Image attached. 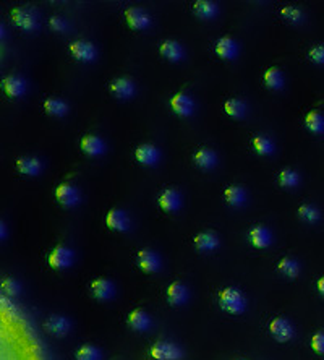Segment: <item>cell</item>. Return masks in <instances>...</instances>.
<instances>
[{
	"label": "cell",
	"instance_id": "1",
	"mask_svg": "<svg viewBox=\"0 0 324 360\" xmlns=\"http://www.w3.org/2000/svg\"><path fill=\"white\" fill-rule=\"evenodd\" d=\"M219 307L227 313L232 315H242L246 310V299L243 294L235 287H225L219 292L217 296Z\"/></svg>",
	"mask_w": 324,
	"mask_h": 360
},
{
	"label": "cell",
	"instance_id": "2",
	"mask_svg": "<svg viewBox=\"0 0 324 360\" xmlns=\"http://www.w3.org/2000/svg\"><path fill=\"white\" fill-rule=\"evenodd\" d=\"M149 354L154 360H180L182 349L172 343H167V341H157L149 349Z\"/></svg>",
	"mask_w": 324,
	"mask_h": 360
},
{
	"label": "cell",
	"instance_id": "3",
	"mask_svg": "<svg viewBox=\"0 0 324 360\" xmlns=\"http://www.w3.org/2000/svg\"><path fill=\"white\" fill-rule=\"evenodd\" d=\"M75 261V253L72 249L65 245H57V247L49 253V264L55 269H65L70 268Z\"/></svg>",
	"mask_w": 324,
	"mask_h": 360
},
{
	"label": "cell",
	"instance_id": "4",
	"mask_svg": "<svg viewBox=\"0 0 324 360\" xmlns=\"http://www.w3.org/2000/svg\"><path fill=\"white\" fill-rule=\"evenodd\" d=\"M12 20L18 28H21V30H25V31H34V30H37V26H39L36 13L28 10V8H23V7L13 8Z\"/></svg>",
	"mask_w": 324,
	"mask_h": 360
},
{
	"label": "cell",
	"instance_id": "5",
	"mask_svg": "<svg viewBox=\"0 0 324 360\" xmlns=\"http://www.w3.org/2000/svg\"><path fill=\"white\" fill-rule=\"evenodd\" d=\"M55 198L63 208H75L80 203L81 195L78 188L73 187L72 184H60L55 188Z\"/></svg>",
	"mask_w": 324,
	"mask_h": 360
},
{
	"label": "cell",
	"instance_id": "6",
	"mask_svg": "<svg viewBox=\"0 0 324 360\" xmlns=\"http://www.w3.org/2000/svg\"><path fill=\"white\" fill-rule=\"evenodd\" d=\"M106 224L109 229L115 231V232H128L130 231V216L127 211L120 210V208H112L106 216Z\"/></svg>",
	"mask_w": 324,
	"mask_h": 360
},
{
	"label": "cell",
	"instance_id": "7",
	"mask_svg": "<svg viewBox=\"0 0 324 360\" xmlns=\"http://www.w3.org/2000/svg\"><path fill=\"white\" fill-rule=\"evenodd\" d=\"M170 107L180 117H190L193 116L195 112V101L188 96L187 93H175L172 98H170Z\"/></svg>",
	"mask_w": 324,
	"mask_h": 360
},
{
	"label": "cell",
	"instance_id": "8",
	"mask_svg": "<svg viewBox=\"0 0 324 360\" xmlns=\"http://www.w3.org/2000/svg\"><path fill=\"white\" fill-rule=\"evenodd\" d=\"M269 333L271 336L279 341V343H287L293 338V326L290 325V321L287 318H274L269 323Z\"/></svg>",
	"mask_w": 324,
	"mask_h": 360
},
{
	"label": "cell",
	"instance_id": "9",
	"mask_svg": "<svg viewBox=\"0 0 324 360\" xmlns=\"http://www.w3.org/2000/svg\"><path fill=\"white\" fill-rule=\"evenodd\" d=\"M89 290L92 294V297L98 300H110L115 297V286H113V282L104 278L94 279L89 284Z\"/></svg>",
	"mask_w": 324,
	"mask_h": 360
},
{
	"label": "cell",
	"instance_id": "10",
	"mask_svg": "<svg viewBox=\"0 0 324 360\" xmlns=\"http://www.w3.org/2000/svg\"><path fill=\"white\" fill-rule=\"evenodd\" d=\"M70 52L76 60L80 62H92L98 57V51L88 41H75L70 44Z\"/></svg>",
	"mask_w": 324,
	"mask_h": 360
},
{
	"label": "cell",
	"instance_id": "11",
	"mask_svg": "<svg viewBox=\"0 0 324 360\" xmlns=\"http://www.w3.org/2000/svg\"><path fill=\"white\" fill-rule=\"evenodd\" d=\"M136 263L143 271L149 274H154L160 269V258L152 250H140L136 253Z\"/></svg>",
	"mask_w": 324,
	"mask_h": 360
},
{
	"label": "cell",
	"instance_id": "12",
	"mask_svg": "<svg viewBox=\"0 0 324 360\" xmlns=\"http://www.w3.org/2000/svg\"><path fill=\"white\" fill-rule=\"evenodd\" d=\"M125 20L131 30L143 31L151 26L149 15L145 10H141V8H128V10H125Z\"/></svg>",
	"mask_w": 324,
	"mask_h": 360
},
{
	"label": "cell",
	"instance_id": "13",
	"mask_svg": "<svg viewBox=\"0 0 324 360\" xmlns=\"http://www.w3.org/2000/svg\"><path fill=\"white\" fill-rule=\"evenodd\" d=\"M214 51L221 59L234 60V59H237L238 52H240V47H238V44L232 39V37L224 36V37H221V39L216 41Z\"/></svg>",
	"mask_w": 324,
	"mask_h": 360
},
{
	"label": "cell",
	"instance_id": "14",
	"mask_svg": "<svg viewBox=\"0 0 324 360\" xmlns=\"http://www.w3.org/2000/svg\"><path fill=\"white\" fill-rule=\"evenodd\" d=\"M109 88H110V93L113 94V96L119 98V99H130V98L135 96V93H136L135 83H133L131 80H128V78L112 80L110 84H109Z\"/></svg>",
	"mask_w": 324,
	"mask_h": 360
},
{
	"label": "cell",
	"instance_id": "15",
	"mask_svg": "<svg viewBox=\"0 0 324 360\" xmlns=\"http://www.w3.org/2000/svg\"><path fill=\"white\" fill-rule=\"evenodd\" d=\"M167 302L172 307H180V305H185L188 299H190V290L185 284L182 282H172L170 286L167 287Z\"/></svg>",
	"mask_w": 324,
	"mask_h": 360
},
{
	"label": "cell",
	"instance_id": "16",
	"mask_svg": "<svg viewBox=\"0 0 324 360\" xmlns=\"http://www.w3.org/2000/svg\"><path fill=\"white\" fill-rule=\"evenodd\" d=\"M159 206L167 213H174L178 211L182 208V195H180L178 190H174V188H167L160 195H159Z\"/></svg>",
	"mask_w": 324,
	"mask_h": 360
},
{
	"label": "cell",
	"instance_id": "17",
	"mask_svg": "<svg viewBox=\"0 0 324 360\" xmlns=\"http://www.w3.org/2000/svg\"><path fill=\"white\" fill-rule=\"evenodd\" d=\"M80 146L83 149V153L91 156V158H98V156H102L104 153H106V143H104L102 138H99L96 135L83 137Z\"/></svg>",
	"mask_w": 324,
	"mask_h": 360
},
{
	"label": "cell",
	"instance_id": "18",
	"mask_svg": "<svg viewBox=\"0 0 324 360\" xmlns=\"http://www.w3.org/2000/svg\"><path fill=\"white\" fill-rule=\"evenodd\" d=\"M2 89L10 98H20L26 93V81L18 75H8L2 80Z\"/></svg>",
	"mask_w": 324,
	"mask_h": 360
},
{
	"label": "cell",
	"instance_id": "19",
	"mask_svg": "<svg viewBox=\"0 0 324 360\" xmlns=\"http://www.w3.org/2000/svg\"><path fill=\"white\" fill-rule=\"evenodd\" d=\"M135 156L143 166H156L160 161V151L152 145H141L136 148Z\"/></svg>",
	"mask_w": 324,
	"mask_h": 360
},
{
	"label": "cell",
	"instance_id": "20",
	"mask_svg": "<svg viewBox=\"0 0 324 360\" xmlns=\"http://www.w3.org/2000/svg\"><path fill=\"white\" fill-rule=\"evenodd\" d=\"M248 239H250V243L253 245V247L266 249V247H269L271 242H272V234H271V231L268 229V227L254 226L248 234Z\"/></svg>",
	"mask_w": 324,
	"mask_h": 360
},
{
	"label": "cell",
	"instance_id": "21",
	"mask_svg": "<svg viewBox=\"0 0 324 360\" xmlns=\"http://www.w3.org/2000/svg\"><path fill=\"white\" fill-rule=\"evenodd\" d=\"M70 326L72 325H70L68 318H65L62 315H52V317L47 318V321L44 323V328L49 331L51 334L59 336V338H62V336H65L66 333H68Z\"/></svg>",
	"mask_w": 324,
	"mask_h": 360
},
{
	"label": "cell",
	"instance_id": "22",
	"mask_svg": "<svg viewBox=\"0 0 324 360\" xmlns=\"http://www.w3.org/2000/svg\"><path fill=\"white\" fill-rule=\"evenodd\" d=\"M127 323L133 331H140V333H143V331H148L151 328V317L145 310L136 308L128 315Z\"/></svg>",
	"mask_w": 324,
	"mask_h": 360
},
{
	"label": "cell",
	"instance_id": "23",
	"mask_svg": "<svg viewBox=\"0 0 324 360\" xmlns=\"http://www.w3.org/2000/svg\"><path fill=\"white\" fill-rule=\"evenodd\" d=\"M159 51L162 54V57H166L167 60L170 62H180L185 57V52H183V47L180 46L177 41H172V39H167L160 44Z\"/></svg>",
	"mask_w": 324,
	"mask_h": 360
},
{
	"label": "cell",
	"instance_id": "24",
	"mask_svg": "<svg viewBox=\"0 0 324 360\" xmlns=\"http://www.w3.org/2000/svg\"><path fill=\"white\" fill-rule=\"evenodd\" d=\"M193 161L198 167L204 170H211L217 166V154L209 148H201L193 154Z\"/></svg>",
	"mask_w": 324,
	"mask_h": 360
},
{
	"label": "cell",
	"instance_id": "25",
	"mask_svg": "<svg viewBox=\"0 0 324 360\" xmlns=\"http://www.w3.org/2000/svg\"><path fill=\"white\" fill-rule=\"evenodd\" d=\"M224 198H225V201L230 206L238 208V206H243L246 203V198H248V196H246L245 188L238 187V185H230V187L225 188Z\"/></svg>",
	"mask_w": 324,
	"mask_h": 360
},
{
	"label": "cell",
	"instance_id": "26",
	"mask_svg": "<svg viewBox=\"0 0 324 360\" xmlns=\"http://www.w3.org/2000/svg\"><path fill=\"white\" fill-rule=\"evenodd\" d=\"M195 247L199 252H213L219 247V239L213 232H201L195 237Z\"/></svg>",
	"mask_w": 324,
	"mask_h": 360
},
{
	"label": "cell",
	"instance_id": "27",
	"mask_svg": "<svg viewBox=\"0 0 324 360\" xmlns=\"http://www.w3.org/2000/svg\"><path fill=\"white\" fill-rule=\"evenodd\" d=\"M193 12L198 18H203V20H211V18L217 16L219 8L216 4L209 2V0H198L193 4Z\"/></svg>",
	"mask_w": 324,
	"mask_h": 360
},
{
	"label": "cell",
	"instance_id": "28",
	"mask_svg": "<svg viewBox=\"0 0 324 360\" xmlns=\"http://www.w3.org/2000/svg\"><path fill=\"white\" fill-rule=\"evenodd\" d=\"M16 169L25 175H37L42 169V163L37 158H20L16 161Z\"/></svg>",
	"mask_w": 324,
	"mask_h": 360
},
{
	"label": "cell",
	"instance_id": "29",
	"mask_svg": "<svg viewBox=\"0 0 324 360\" xmlns=\"http://www.w3.org/2000/svg\"><path fill=\"white\" fill-rule=\"evenodd\" d=\"M263 78H264L266 86H268L269 89H272V91H281L284 88V84H285L284 73L275 67H271V69L266 70Z\"/></svg>",
	"mask_w": 324,
	"mask_h": 360
},
{
	"label": "cell",
	"instance_id": "30",
	"mask_svg": "<svg viewBox=\"0 0 324 360\" xmlns=\"http://www.w3.org/2000/svg\"><path fill=\"white\" fill-rule=\"evenodd\" d=\"M44 109L52 117H63L68 112V104L59 98H49L44 101Z\"/></svg>",
	"mask_w": 324,
	"mask_h": 360
},
{
	"label": "cell",
	"instance_id": "31",
	"mask_svg": "<svg viewBox=\"0 0 324 360\" xmlns=\"http://www.w3.org/2000/svg\"><path fill=\"white\" fill-rule=\"evenodd\" d=\"M224 110L232 119H243L246 116L248 107H246V104L242 99H228L224 104Z\"/></svg>",
	"mask_w": 324,
	"mask_h": 360
},
{
	"label": "cell",
	"instance_id": "32",
	"mask_svg": "<svg viewBox=\"0 0 324 360\" xmlns=\"http://www.w3.org/2000/svg\"><path fill=\"white\" fill-rule=\"evenodd\" d=\"M305 127L311 133H324V116L318 110H311L305 116Z\"/></svg>",
	"mask_w": 324,
	"mask_h": 360
},
{
	"label": "cell",
	"instance_id": "33",
	"mask_svg": "<svg viewBox=\"0 0 324 360\" xmlns=\"http://www.w3.org/2000/svg\"><path fill=\"white\" fill-rule=\"evenodd\" d=\"M251 143H253V148H254L256 153L261 154V156H271L274 153V143H272V140L268 138V137L256 135Z\"/></svg>",
	"mask_w": 324,
	"mask_h": 360
},
{
	"label": "cell",
	"instance_id": "34",
	"mask_svg": "<svg viewBox=\"0 0 324 360\" xmlns=\"http://www.w3.org/2000/svg\"><path fill=\"white\" fill-rule=\"evenodd\" d=\"M75 357H76V360H102L101 350L96 346H91V344L80 346L78 349H76Z\"/></svg>",
	"mask_w": 324,
	"mask_h": 360
},
{
	"label": "cell",
	"instance_id": "35",
	"mask_svg": "<svg viewBox=\"0 0 324 360\" xmlns=\"http://www.w3.org/2000/svg\"><path fill=\"white\" fill-rule=\"evenodd\" d=\"M277 269H279V273L284 274V276L295 278V276H297V274L300 273V264L297 263V260L289 258V257H284V258L277 263Z\"/></svg>",
	"mask_w": 324,
	"mask_h": 360
},
{
	"label": "cell",
	"instance_id": "36",
	"mask_svg": "<svg viewBox=\"0 0 324 360\" xmlns=\"http://www.w3.org/2000/svg\"><path fill=\"white\" fill-rule=\"evenodd\" d=\"M298 216L302 217L305 222L314 224V222L319 221L321 213H319L313 205H302V206L298 208Z\"/></svg>",
	"mask_w": 324,
	"mask_h": 360
},
{
	"label": "cell",
	"instance_id": "37",
	"mask_svg": "<svg viewBox=\"0 0 324 360\" xmlns=\"http://www.w3.org/2000/svg\"><path fill=\"white\" fill-rule=\"evenodd\" d=\"M300 182V175L295 172L292 169H284L282 172L279 174V184L281 187H285V188H292L295 185H298Z\"/></svg>",
	"mask_w": 324,
	"mask_h": 360
},
{
	"label": "cell",
	"instance_id": "38",
	"mask_svg": "<svg viewBox=\"0 0 324 360\" xmlns=\"http://www.w3.org/2000/svg\"><path fill=\"white\" fill-rule=\"evenodd\" d=\"M2 289L7 292V296H12V297H15V296H18V294H20V282H18L16 279H13V278H5L4 281H2Z\"/></svg>",
	"mask_w": 324,
	"mask_h": 360
},
{
	"label": "cell",
	"instance_id": "39",
	"mask_svg": "<svg viewBox=\"0 0 324 360\" xmlns=\"http://www.w3.org/2000/svg\"><path fill=\"white\" fill-rule=\"evenodd\" d=\"M281 15L285 18V20H289L292 23H298V21H302V18H303L302 12L298 10L297 7H284L281 10Z\"/></svg>",
	"mask_w": 324,
	"mask_h": 360
},
{
	"label": "cell",
	"instance_id": "40",
	"mask_svg": "<svg viewBox=\"0 0 324 360\" xmlns=\"http://www.w3.org/2000/svg\"><path fill=\"white\" fill-rule=\"evenodd\" d=\"M311 349L318 354H324V331H318L311 336Z\"/></svg>",
	"mask_w": 324,
	"mask_h": 360
},
{
	"label": "cell",
	"instance_id": "41",
	"mask_svg": "<svg viewBox=\"0 0 324 360\" xmlns=\"http://www.w3.org/2000/svg\"><path fill=\"white\" fill-rule=\"evenodd\" d=\"M310 59L318 63V65H324V46H314L310 49Z\"/></svg>",
	"mask_w": 324,
	"mask_h": 360
},
{
	"label": "cell",
	"instance_id": "42",
	"mask_svg": "<svg viewBox=\"0 0 324 360\" xmlns=\"http://www.w3.org/2000/svg\"><path fill=\"white\" fill-rule=\"evenodd\" d=\"M49 26H51V30L59 31V33H63V31L68 30V23H66L60 16H52L49 20Z\"/></svg>",
	"mask_w": 324,
	"mask_h": 360
},
{
	"label": "cell",
	"instance_id": "43",
	"mask_svg": "<svg viewBox=\"0 0 324 360\" xmlns=\"http://www.w3.org/2000/svg\"><path fill=\"white\" fill-rule=\"evenodd\" d=\"M7 234H8V231H7V226L0 221V240H4L5 237H7Z\"/></svg>",
	"mask_w": 324,
	"mask_h": 360
},
{
	"label": "cell",
	"instance_id": "44",
	"mask_svg": "<svg viewBox=\"0 0 324 360\" xmlns=\"http://www.w3.org/2000/svg\"><path fill=\"white\" fill-rule=\"evenodd\" d=\"M318 290H319L321 296L324 297V276L318 279Z\"/></svg>",
	"mask_w": 324,
	"mask_h": 360
},
{
	"label": "cell",
	"instance_id": "45",
	"mask_svg": "<svg viewBox=\"0 0 324 360\" xmlns=\"http://www.w3.org/2000/svg\"><path fill=\"white\" fill-rule=\"evenodd\" d=\"M2 36H4V26L0 25V37H2Z\"/></svg>",
	"mask_w": 324,
	"mask_h": 360
}]
</instances>
